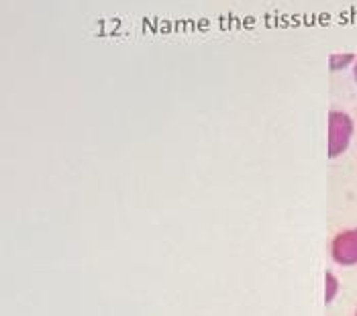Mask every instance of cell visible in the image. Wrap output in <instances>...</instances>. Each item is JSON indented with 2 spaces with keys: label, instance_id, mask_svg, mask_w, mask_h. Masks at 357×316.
<instances>
[{
  "label": "cell",
  "instance_id": "1",
  "mask_svg": "<svg viewBox=\"0 0 357 316\" xmlns=\"http://www.w3.org/2000/svg\"><path fill=\"white\" fill-rule=\"evenodd\" d=\"M354 119L343 110L329 112V158L335 159L343 156L354 137Z\"/></svg>",
  "mask_w": 357,
  "mask_h": 316
},
{
  "label": "cell",
  "instance_id": "2",
  "mask_svg": "<svg viewBox=\"0 0 357 316\" xmlns=\"http://www.w3.org/2000/svg\"><path fill=\"white\" fill-rule=\"evenodd\" d=\"M331 259L341 267L357 265V227L337 233L331 241Z\"/></svg>",
  "mask_w": 357,
  "mask_h": 316
},
{
  "label": "cell",
  "instance_id": "3",
  "mask_svg": "<svg viewBox=\"0 0 357 316\" xmlns=\"http://www.w3.org/2000/svg\"><path fill=\"white\" fill-rule=\"evenodd\" d=\"M339 290H341L339 278L333 271H327V276H325V304L327 306L335 302V298L339 296Z\"/></svg>",
  "mask_w": 357,
  "mask_h": 316
},
{
  "label": "cell",
  "instance_id": "4",
  "mask_svg": "<svg viewBox=\"0 0 357 316\" xmlns=\"http://www.w3.org/2000/svg\"><path fill=\"white\" fill-rule=\"evenodd\" d=\"M357 57L356 55H354V53H341V55H337V53H335V55H331V70H333V72H337V70H343V68H345V66H349V63H351V61H356Z\"/></svg>",
  "mask_w": 357,
  "mask_h": 316
},
{
  "label": "cell",
  "instance_id": "5",
  "mask_svg": "<svg viewBox=\"0 0 357 316\" xmlns=\"http://www.w3.org/2000/svg\"><path fill=\"white\" fill-rule=\"evenodd\" d=\"M354 78H356V82H357V59L354 61Z\"/></svg>",
  "mask_w": 357,
  "mask_h": 316
},
{
  "label": "cell",
  "instance_id": "6",
  "mask_svg": "<svg viewBox=\"0 0 357 316\" xmlns=\"http://www.w3.org/2000/svg\"><path fill=\"white\" fill-rule=\"evenodd\" d=\"M356 316H357V310H356Z\"/></svg>",
  "mask_w": 357,
  "mask_h": 316
}]
</instances>
